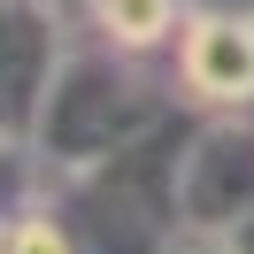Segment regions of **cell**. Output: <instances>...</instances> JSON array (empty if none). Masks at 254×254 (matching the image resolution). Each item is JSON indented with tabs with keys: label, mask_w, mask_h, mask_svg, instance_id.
<instances>
[{
	"label": "cell",
	"mask_w": 254,
	"mask_h": 254,
	"mask_svg": "<svg viewBox=\"0 0 254 254\" xmlns=\"http://www.w3.org/2000/svg\"><path fill=\"white\" fill-rule=\"evenodd\" d=\"M154 124V100L124 77L116 62H62L39 93V116H31V146L47 162V185L54 177H77V170H100V162L131 154L139 131Z\"/></svg>",
	"instance_id": "1"
},
{
	"label": "cell",
	"mask_w": 254,
	"mask_h": 254,
	"mask_svg": "<svg viewBox=\"0 0 254 254\" xmlns=\"http://www.w3.org/2000/svg\"><path fill=\"white\" fill-rule=\"evenodd\" d=\"M131 154L47 185V200L62 208L77 254H177V239H185V223H177V177L170 185H139Z\"/></svg>",
	"instance_id": "2"
},
{
	"label": "cell",
	"mask_w": 254,
	"mask_h": 254,
	"mask_svg": "<svg viewBox=\"0 0 254 254\" xmlns=\"http://www.w3.org/2000/svg\"><path fill=\"white\" fill-rule=\"evenodd\" d=\"M247 216H254V124L231 108L177 154V223L185 239H231Z\"/></svg>",
	"instance_id": "3"
},
{
	"label": "cell",
	"mask_w": 254,
	"mask_h": 254,
	"mask_svg": "<svg viewBox=\"0 0 254 254\" xmlns=\"http://www.w3.org/2000/svg\"><path fill=\"white\" fill-rule=\"evenodd\" d=\"M177 77L200 108H247L254 100V23L247 16H200L177 47Z\"/></svg>",
	"instance_id": "4"
},
{
	"label": "cell",
	"mask_w": 254,
	"mask_h": 254,
	"mask_svg": "<svg viewBox=\"0 0 254 254\" xmlns=\"http://www.w3.org/2000/svg\"><path fill=\"white\" fill-rule=\"evenodd\" d=\"M93 16H100V31H108L116 47H154V39L170 31L177 0H93Z\"/></svg>",
	"instance_id": "5"
},
{
	"label": "cell",
	"mask_w": 254,
	"mask_h": 254,
	"mask_svg": "<svg viewBox=\"0 0 254 254\" xmlns=\"http://www.w3.org/2000/svg\"><path fill=\"white\" fill-rule=\"evenodd\" d=\"M39 192H47V162H39V146L0 139V223H16Z\"/></svg>",
	"instance_id": "6"
},
{
	"label": "cell",
	"mask_w": 254,
	"mask_h": 254,
	"mask_svg": "<svg viewBox=\"0 0 254 254\" xmlns=\"http://www.w3.org/2000/svg\"><path fill=\"white\" fill-rule=\"evenodd\" d=\"M8 254H77V239H69V223H62V208H23V216L16 223H8Z\"/></svg>",
	"instance_id": "7"
},
{
	"label": "cell",
	"mask_w": 254,
	"mask_h": 254,
	"mask_svg": "<svg viewBox=\"0 0 254 254\" xmlns=\"http://www.w3.org/2000/svg\"><path fill=\"white\" fill-rule=\"evenodd\" d=\"M223 247H231V254H254V216H247V223H239V231H231V239H223Z\"/></svg>",
	"instance_id": "8"
},
{
	"label": "cell",
	"mask_w": 254,
	"mask_h": 254,
	"mask_svg": "<svg viewBox=\"0 0 254 254\" xmlns=\"http://www.w3.org/2000/svg\"><path fill=\"white\" fill-rule=\"evenodd\" d=\"M177 254H231V247H223V239H185Z\"/></svg>",
	"instance_id": "9"
},
{
	"label": "cell",
	"mask_w": 254,
	"mask_h": 254,
	"mask_svg": "<svg viewBox=\"0 0 254 254\" xmlns=\"http://www.w3.org/2000/svg\"><path fill=\"white\" fill-rule=\"evenodd\" d=\"M8 124H16V116H8V100H0V139H8Z\"/></svg>",
	"instance_id": "10"
}]
</instances>
